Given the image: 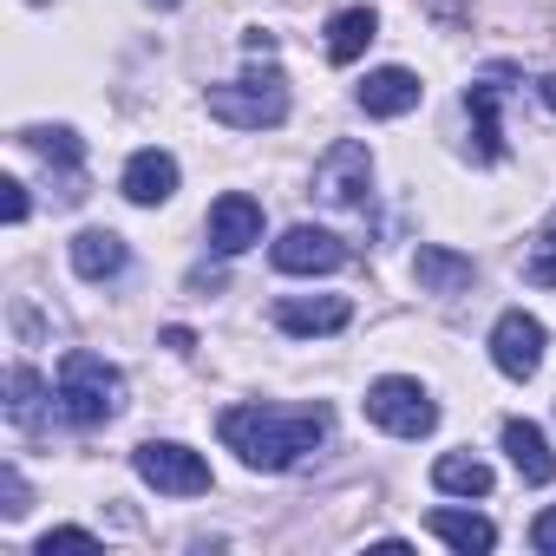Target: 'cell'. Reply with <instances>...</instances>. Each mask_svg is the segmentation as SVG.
I'll list each match as a JSON object with an SVG mask.
<instances>
[{"label":"cell","instance_id":"obj_1","mask_svg":"<svg viewBox=\"0 0 556 556\" xmlns=\"http://www.w3.org/2000/svg\"><path fill=\"white\" fill-rule=\"evenodd\" d=\"M216 432L249 471H289L328 439V406H229Z\"/></svg>","mask_w":556,"mask_h":556},{"label":"cell","instance_id":"obj_2","mask_svg":"<svg viewBox=\"0 0 556 556\" xmlns=\"http://www.w3.org/2000/svg\"><path fill=\"white\" fill-rule=\"evenodd\" d=\"M118 413H125V374H118L105 354L73 348V354L60 361V419L79 426V432H92V426H105V419H118Z\"/></svg>","mask_w":556,"mask_h":556},{"label":"cell","instance_id":"obj_3","mask_svg":"<svg viewBox=\"0 0 556 556\" xmlns=\"http://www.w3.org/2000/svg\"><path fill=\"white\" fill-rule=\"evenodd\" d=\"M210 118H223L229 131H275L289 118V79L275 66H255L229 86H210Z\"/></svg>","mask_w":556,"mask_h":556},{"label":"cell","instance_id":"obj_4","mask_svg":"<svg viewBox=\"0 0 556 556\" xmlns=\"http://www.w3.org/2000/svg\"><path fill=\"white\" fill-rule=\"evenodd\" d=\"M367 419H374V426H387L393 439H426V432L439 426V406H432V393H426L419 380L387 374V380H374V387H367Z\"/></svg>","mask_w":556,"mask_h":556},{"label":"cell","instance_id":"obj_5","mask_svg":"<svg viewBox=\"0 0 556 556\" xmlns=\"http://www.w3.org/2000/svg\"><path fill=\"white\" fill-rule=\"evenodd\" d=\"M131 471H138L151 491H164V497H203V491H210L203 452H190V445H177V439H144V445L131 452Z\"/></svg>","mask_w":556,"mask_h":556},{"label":"cell","instance_id":"obj_6","mask_svg":"<svg viewBox=\"0 0 556 556\" xmlns=\"http://www.w3.org/2000/svg\"><path fill=\"white\" fill-rule=\"evenodd\" d=\"M367 184H374V157H367V144H354V138H341V144L315 164V197L334 203V210H361V203H367Z\"/></svg>","mask_w":556,"mask_h":556},{"label":"cell","instance_id":"obj_7","mask_svg":"<svg viewBox=\"0 0 556 556\" xmlns=\"http://www.w3.org/2000/svg\"><path fill=\"white\" fill-rule=\"evenodd\" d=\"M543 348H549V334H543L536 315H523V308H504V315H497V328H491V361H497L504 380H530V374L543 367Z\"/></svg>","mask_w":556,"mask_h":556},{"label":"cell","instance_id":"obj_8","mask_svg":"<svg viewBox=\"0 0 556 556\" xmlns=\"http://www.w3.org/2000/svg\"><path fill=\"white\" fill-rule=\"evenodd\" d=\"M268 255H275L282 275H334V268H348V242L328 236V229H315V223L282 229V242H275Z\"/></svg>","mask_w":556,"mask_h":556},{"label":"cell","instance_id":"obj_9","mask_svg":"<svg viewBox=\"0 0 556 556\" xmlns=\"http://www.w3.org/2000/svg\"><path fill=\"white\" fill-rule=\"evenodd\" d=\"M504 79H510V66H491V73H478L471 86H465V112H471V157L478 164H497L504 157V131H497V105H504Z\"/></svg>","mask_w":556,"mask_h":556},{"label":"cell","instance_id":"obj_10","mask_svg":"<svg viewBox=\"0 0 556 556\" xmlns=\"http://www.w3.org/2000/svg\"><path fill=\"white\" fill-rule=\"evenodd\" d=\"M361 112L367 118H406V112H419V99H426V86H419V73H406V66H380V73H367L361 79Z\"/></svg>","mask_w":556,"mask_h":556},{"label":"cell","instance_id":"obj_11","mask_svg":"<svg viewBox=\"0 0 556 556\" xmlns=\"http://www.w3.org/2000/svg\"><path fill=\"white\" fill-rule=\"evenodd\" d=\"M249 242H262V203L242 197V190L216 197V203H210V249H216V255H242Z\"/></svg>","mask_w":556,"mask_h":556},{"label":"cell","instance_id":"obj_12","mask_svg":"<svg viewBox=\"0 0 556 556\" xmlns=\"http://www.w3.org/2000/svg\"><path fill=\"white\" fill-rule=\"evenodd\" d=\"M354 321L348 295H282L275 302V328L282 334H341Z\"/></svg>","mask_w":556,"mask_h":556},{"label":"cell","instance_id":"obj_13","mask_svg":"<svg viewBox=\"0 0 556 556\" xmlns=\"http://www.w3.org/2000/svg\"><path fill=\"white\" fill-rule=\"evenodd\" d=\"M125 197L131 203H144V210H157V203H170L177 197V157L170 151H138L131 164H125Z\"/></svg>","mask_w":556,"mask_h":556},{"label":"cell","instance_id":"obj_14","mask_svg":"<svg viewBox=\"0 0 556 556\" xmlns=\"http://www.w3.org/2000/svg\"><path fill=\"white\" fill-rule=\"evenodd\" d=\"M504 452H510V465H517L523 484H549L556 478V452H549V439H543L536 419H504Z\"/></svg>","mask_w":556,"mask_h":556},{"label":"cell","instance_id":"obj_15","mask_svg":"<svg viewBox=\"0 0 556 556\" xmlns=\"http://www.w3.org/2000/svg\"><path fill=\"white\" fill-rule=\"evenodd\" d=\"M413 275H419V289H426V295H465V289L478 282L471 255H458V249H439V242H426V249L413 255Z\"/></svg>","mask_w":556,"mask_h":556},{"label":"cell","instance_id":"obj_16","mask_svg":"<svg viewBox=\"0 0 556 556\" xmlns=\"http://www.w3.org/2000/svg\"><path fill=\"white\" fill-rule=\"evenodd\" d=\"M125 262H131V249L118 229H79L73 236V268L86 282H112V275H125Z\"/></svg>","mask_w":556,"mask_h":556},{"label":"cell","instance_id":"obj_17","mask_svg":"<svg viewBox=\"0 0 556 556\" xmlns=\"http://www.w3.org/2000/svg\"><path fill=\"white\" fill-rule=\"evenodd\" d=\"M374 34H380V14H374V8H341V14L328 21V60H334V66H354V60L374 47Z\"/></svg>","mask_w":556,"mask_h":556},{"label":"cell","instance_id":"obj_18","mask_svg":"<svg viewBox=\"0 0 556 556\" xmlns=\"http://www.w3.org/2000/svg\"><path fill=\"white\" fill-rule=\"evenodd\" d=\"M426 523H432V536H439V543H452V549H465V556L497 543V523H491V517H478V510H432Z\"/></svg>","mask_w":556,"mask_h":556},{"label":"cell","instance_id":"obj_19","mask_svg":"<svg viewBox=\"0 0 556 556\" xmlns=\"http://www.w3.org/2000/svg\"><path fill=\"white\" fill-rule=\"evenodd\" d=\"M432 484L452 491V497H491V465L471 458V452H445V458L432 465Z\"/></svg>","mask_w":556,"mask_h":556},{"label":"cell","instance_id":"obj_20","mask_svg":"<svg viewBox=\"0 0 556 556\" xmlns=\"http://www.w3.org/2000/svg\"><path fill=\"white\" fill-rule=\"evenodd\" d=\"M8 419H14L21 432H40V419H47V387H40L34 367H14V374H8Z\"/></svg>","mask_w":556,"mask_h":556},{"label":"cell","instance_id":"obj_21","mask_svg":"<svg viewBox=\"0 0 556 556\" xmlns=\"http://www.w3.org/2000/svg\"><path fill=\"white\" fill-rule=\"evenodd\" d=\"M21 144H34L47 164H60L66 177H79V157H86L79 131H66V125H34V131H21Z\"/></svg>","mask_w":556,"mask_h":556},{"label":"cell","instance_id":"obj_22","mask_svg":"<svg viewBox=\"0 0 556 556\" xmlns=\"http://www.w3.org/2000/svg\"><path fill=\"white\" fill-rule=\"evenodd\" d=\"M523 282L530 289H556V229H543L523 255Z\"/></svg>","mask_w":556,"mask_h":556},{"label":"cell","instance_id":"obj_23","mask_svg":"<svg viewBox=\"0 0 556 556\" xmlns=\"http://www.w3.org/2000/svg\"><path fill=\"white\" fill-rule=\"evenodd\" d=\"M40 549L53 556V549H99V536L92 530H79V523H60V530H47L40 536Z\"/></svg>","mask_w":556,"mask_h":556},{"label":"cell","instance_id":"obj_24","mask_svg":"<svg viewBox=\"0 0 556 556\" xmlns=\"http://www.w3.org/2000/svg\"><path fill=\"white\" fill-rule=\"evenodd\" d=\"M0 497H8V517H27L34 510V497H27V478L8 465V471H0Z\"/></svg>","mask_w":556,"mask_h":556},{"label":"cell","instance_id":"obj_25","mask_svg":"<svg viewBox=\"0 0 556 556\" xmlns=\"http://www.w3.org/2000/svg\"><path fill=\"white\" fill-rule=\"evenodd\" d=\"M0 216H8V223H27V184H21V177H0Z\"/></svg>","mask_w":556,"mask_h":556},{"label":"cell","instance_id":"obj_26","mask_svg":"<svg viewBox=\"0 0 556 556\" xmlns=\"http://www.w3.org/2000/svg\"><path fill=\"white\" fill-rule=\"evenodd\" d=\"M530 543H536L543 556H556V510H543V517L530 523Z\"/></svg>","mask_w":556,"mask_h":556},{"label":"cell","instance_id":"obj_27","mask_svg":"<svg viewBox=\"0 0 556 556\" xmlns=\"http://www.w3.org/2000/svg\"><path fill=\"white\" fill-rule=\"evenodd\" d=\"M164 348H177V354H190V348H197V334H190V328H164Z\"/></svg>","mask_w":556,"mask_h":556},{"label":"cell","instance_id":"obj_28","mask_svg":"<svg viewBox=\"0 0 556 556\" xmlns=\"http://www.w3.org/2000/svg\"><path fill=\"white\" fill-rule=\"evenodd\" d=\"M536 92H543V105L556 112V73H549V79H536Z\"/></svg>","mask_w":556,"mask_h":556},{"label":"cell","instance_id":"obj_29","mask_svg":"<svg viewBox=\"0 0 556 556\" xmlns=\"http://www.w3.org/2000/svg\"><path fill=\"white\" fill-rule=\"evenodd\" d=\"M151 8H177V0H151Z\"/></svg>","mask_w":556,"mask_h":556}]
</instances>
